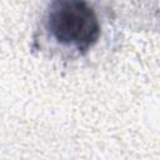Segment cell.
<instances>
[{
	"label": "cell",
	"instance_id": "cell-1",
	"mask_svg": "<svg viewBox=\"0 0 160 160\" xmlns=\"http://www.w3.org/2000/svg\"><path fill=\"white\" fill-rule=\"evenodd\" d=\"M40 30L50 50L76 59L96 46L101 24L96 10L88 1L56 0L45 10Z\"/></svg>",
	"mask_w": 160,
	"mask_h": 160
}]
</instances>
